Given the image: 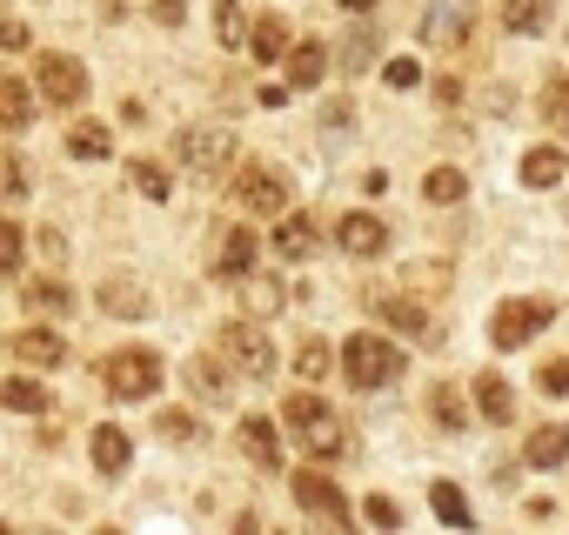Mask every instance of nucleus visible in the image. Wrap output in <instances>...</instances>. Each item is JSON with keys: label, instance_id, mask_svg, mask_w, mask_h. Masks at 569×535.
Wrapping results in <instances>:
<instances>
[{"label": "nucleus", "instance_id": "f257e3e1", "mask_svg": "<svg viewBox=\"0 0 569 535\" xmlns=\"http://www.w3.org/2000/svg\"><path fill=\"white\" fill-rule=\"evenodd\" d=\"M402 369H409V355H402L396 342H382L376 329L349 335V349H342V375H349V388H362V395H376V388L402 382Z\"/></svg>", "mask_w": 569, "mask_h": 535}, {"label": "nucleus", "instance_id": "f03ea898", "mask_svg": "<svg viewBox=\"0 0 569 535\" xmlns=\"http://www.w3.org/2000/svg\"><path fill=\"white\" fill-rule=\"evenodd\" d=\"M94 375H101V388H108L114 402H148V395L161 388V355L141 349V342H128V349H108Z\"/></svg>", "mask_w": 569, "mask_h": 535}, {"label": "nucleus", "instance_id": "7ed1b4c3", "mask_svg": "<svg viewBox=\"0 0 569 535\" xmlns=\"http://www.w3.org/2000/svg\"><path fill=\"white\" fill-rule=\"evenodd\" d=\"M234 161H241V148H234V134L214 128V121H194V128L174 134V168H188V174H201V181L228 174Z\"/></svg>", "mask_w": 569, "mask_h": 535}, {"label": "nucleus", "instance_id": "20e7f679", "mask_svg": "<svg viewBox=\"0 0 569 535\" xmlns=\"http://www.w3.org/2000/svg\"><path fill=\"white\" fill-rule=\"evenodd\" d=\"M214 355H221L241 382H268V375H274V342H268V329H254V315H234V322L214 335Z\"/></svg>", "mask_w": 569, "mask_h": 535}, {"label": "nucleus", "instance_id": "39448f33", "mask_svg": "<svg viewBox=\"0 0 569 535\" xmlns=\"http://www.w3.org/2000/svg\"><path fill=\"white\" fill-rule=\"evenodd\" d=\"M549 322H556V302L516 295V302H502V309L489 315V342H496V349H522V342H536Z\"/></svg>", "mask_w": 569, "mask_h": 535}, {"label": "nucleus", "instance_id": "423d86ee", "mask_svg": "<svg viewBox=\"0 0 569 535\" xmlns=\"http://www.w3.org/2000/svg\"><path fill=\"white\" fill-rule=\"evenodd\" d=\"M289 174L281 168H268V161H234V201L248 208V214H281L289 208Z\"/></svg>", "mask_w": 569, "mask_h": 535}, {"label": "nucleus", "instance_id": "0eeeda50", "mask_svg": "<svg viewBox=\"0 0 569 535\" xmlns=\"http://www.w3.org/2000/svg\"><path fill=\"white\" fill-rule=\"evenodd\" d=\"M34 88H41V101H54V108H81V101H88V68H81L74 54H41V61H34Z\"/></svg>", "mask_w": 569, "mask_h": 535}, {"label": "nucleus", "instance_id": "6e6552de", "mask_svg": "<svg viewBox=\"0 0 569 535\" xmlns=\"http://www.w3.org/2000/svg\"><path fill=\"white\" fill-rule=\"evenodd\" d=\"M289 488H296V502H302L309 515H322L329 528H342V522H349V502H342V488H336V482H329L316 462H309V468H296V482H289Z\"/></svg>", "mask_w": 569, "mask_h": 535}, {"label": "nucleus", "instance_id": "1a4fd4ad", "mask_svg": "<svg viewBox=\"0 0 569 535\" xmlns=\"http://www.w3.org/2000/svg\"><path fill=\"white\" fill-rule=\"evenodd\" d=\"M369 309H376V322L402 329L409 342H442V329L429 322V309H422L416 295H369Z\"/></svg>", "mask_w": 569, "mask_h": 535}, {"label": "nucleus", "instance_id": "9d476101", "mask_svg": "<svg viewBox=\"0 0 569 535\" xmlns=\"http://www.w3.org/2000/svg\"><path fill=\"white\" fill-rule=\"evenodd\" d=\"M268 248H274L281 261H309V254L322 248V221H316V214H289V208H281V221H274Z\"/></svg>", "mask_w": 569, "mask_h": 535}, {"label": "nucleus", "instance_id": "9b49d317", "mask_svg": "<svg viewBox=\"0 0 569 535\" xmlns=\"http://www.w3.org/2000/svg\"><path fill=\"white\" fill-rule=\"evenodd\" d=\"M336 241H342L356 261H376V254L389 248V221H376L369 208H356V214H342V221H336Z\"/></svg>", "mask_w": 569, "mask_h": 535}, {"label": "nucleus", "instance_id": "f8f14e48", "mask_svg": "<svg viewBox=\"0 0 569 535\" xmlns=\"http://www.w3.org/2000/svg\"><path fill=\"white\" fill-rule=\"evenodd\" d=\"M94 302H101L114 322H141V315L154 309V295H148V282H141V275H108Z\"/></svg>", "mask_w": 569, "mask_h": 535}, {"label": "nucleus", "instance_id": "ddd939ff", "mask_svg": "<svg viewBox=\"0 0 569 535\" xmlns=\"http://www.w3.org/2000/svg\"><path fill=\"white\" fill-rule=\"evenodd\" d=\"M254 261H261V234H254V228H228V234H221V254H214V275H221V282H241Z\"/></svg>", "mask_w": 569, "mask_h": 535}, {"label": "nucleus", "instance_id": "4468645a", "mask_svg": "<svg viewBox=\"0 0 569 535\" xmlns=\"http://www.w3.org/2000/svg\"><path fill=\"white\" fill-rule=\"evenodd\" d=\"M522 462H529V468H562V462H569V422H542V428L522 442Z\"/></svg>", "mask_w": 569, "mask_h": 535}, {"label": "nucleus", "instance_id": "2eb2a0df", "mask_svg": "<svg viewBox=\"0 0 569 535\" xmlns=\"http://www.w3.org/2000/svg\"><path fill=\"white\" fill-rule=\"evenodd\" d=\"M14 355H21L28 369H61V362H68V342H61L54 329H21V335H14Z\"/></svg>", "mask_w": 569, "mask_h": 535}, {"label": "nucleus", "instance_id": "dca6fc26", "mask_svg": "<svg viewBox=\"0 0 569 535\" xmlns=\"http://www.w3.org/2000/svg\"><path fill=\"white\" fill-rule=\"evenodd\" d=\"M476 415L496 422V428H509L516 422V388L502 375H476Z\"/></svg>", "mask_w": 569, "mask_h": 535}, {"label": "nucleus", "instance_id": "f3484780", "mask_svg": "<svg viewBox=\"0 0 569 535\" xmlns=\"http://www.w3.org/2000/svg\"><path fill=\"white\" fill-rule=\"evenodd\" d=\"M234 435H241V455H248V462H261V468H274V462H281V435H274V422H268V415H241V428H234Z\"/></svg>", "mask_w": 569, "mask_h": 535}, {"label": "nucleus", "instance_id": "a211bd4d", "mask_svg": "<svg viewBox=\"0 0 569 535\" xmlns=\"http://www.w3.org/2000/svg\"><path fill=\"white\" fill-rule=\"evenodd\" d=\"M21 128H34V94L0 68V134H21Z\"/></svg>", "mask_w": 569, "mask_h": 535}, {"label": "nucleus", "instance_id": "6ab92c4d", "mask_svg": "<svg viewBox=\"0 0 569 535\" xmlns=\"http://www.w3.org/2000/svg\"><path fill=\"white\" fill-rule=\"evenodd\" d=\"M281 61H289V88H296V94H302V88H322V74H329V48H322V41H302V48L281 54Z\"/></svg>", "mask_w": 569, "mask_h": 535}, {"label": "nucleus", "instance_id": "aec40b11", "mask_svg": "<svg viewBox=\"0 0 569 535\" xmlns=\"http://www.w3.org/2000/svg\"><path fill=\"white\" fill-rule=\"evenodd\" d=\"M88 455H94V468H101V475H121V468H128V455H134V442H128V428L101 422V428H94V442H88Z\"/></svg>", "mask_w": 569, "mask_h": 535}, {"label": "nucleus", "instance_id": "412c9836", "mask_svg": "<svg viewBox=\"0 0 569 535\" xmlns=\"http://www.w3.org/2000/svg\"><path fill=\"white\" fill-rule=\"evenodd\" d=\"M234 289H241V309H248V315H254V322H261V315H281V302H289V289H281V282H274V275H268V282H261V275H254V268H248V275H241V282H234Z\"/></svg>", "mask_w": 569, "mask_h": 535}, {"label": "nucleus", "instance_id": "4be33fe9", "mask_svg": "<svg viewBox=\"0 0 569 535\" xmlns=\"http://www.w3.org/2000/svg\"><path fill=\"white\" fill-rule=\"evenodd\" d=\"M234 382H241V375H234L221 355H194V362H188V388H194V395H214V402H221Z\"/></svg>", "mask_w": 569, "mask_h": 535}, {"label": "nucleus", "instance_id": "5701e85b", "mask_svg": "<svg viewBox=\"0 0 569 535\" xmlns=\"http://www.w3.org/2000/svg\"><path fill=\"white\" fill-rule=\"evenodd\" d=\"M48 402H54L48 382H28V375H8V382H0V408H14V415H41Z\"/></svg>", "mask_w": 569, "mask_h": 535}, {"label": "nucleus", "instance_id": "b1692460", "mask_svg": "<svg viewBox=\"0 0 569 535\" xmlns=\"http://www.w3.org/2000/svg\"><path fill=\"white\" fill-rule=\"evenodd\" d=\"M376 54H382V34H369V28L356 21V34H349V41H342L329 61H336L342 74H362V68H376Z\"/></svg>", "mask_w": 569, "mask_h": 535}, {"label": "nucleus", "instance_id": "393cba45", "mask_svg": "<svg viewBox=\"0 0 569 535\" xmlns=\"http://www.w3.org/2000/svg\"><path fill=\"white\" fill-rule=\"evenodd\" d=\"M569 174V154L562 148H529L522 154V188H556Z\"/></svg>", "mask_w": 569, "mask_h": 535}, {"label": "nucleus", "instance_id": "a878e982", "mask_svg": "<svg viewBox=\"0 0 569 535\" xmlns=\"http://www.w3.org/2000/svg\"><path fill=\"white\" fill-rule=\"evenodd\" d=\"M549 21H556V0H509V8H502L509 34H542Z\"/></svg>", "mask_w": 569, "mask_h": 535}, {"label": "nucleus", "instance_id": "bb28decb", "mask_svg": "<svg viewBox=\"0 0 569 535\" xmlns=\"http://www.w3.org/2000/svg\"><path fill=\"white\" fill-rule=\"evenodd\" d=\"M28 309H34V315H68V309H74V289H68L61 275H34V282H28Z\"/></svg>", "mask_w": 569, "mask_h": 535}, {"label": "nucleus", "instance_id": "cd10ccee", "mask_svg": "<svg viewBox=\"0 0 569 535\" xmlns=\"http://www.w3.org/2000/svg\"><path fill=\"white\" fill-rule=\"evenodd\" d=\"M248 48H254V61H281V54H289V21H281V14H261V21L248 28Z\"/></svg>", "mask_w": 569, "mask_h": 535}, {"label": "nucleus", "instance_id": "c85d7f7f", "mask_svg": "<svg viewBox=\"0 0 569 535\" xmlns=\"http://www.w3.org/2000/svg\"><path fill=\"white\" fill-rule=\"evenodd\" d=\"M108 148H114V134H108L101 121H74V128H68V154H74V161H108Z\"/></svg>", "mask_w": 569, "mask_h": 535}, {"label": "nucleus", "instance_id": "c756f323", "mask_svg": "<svg viewBox=\"0 0 569 535\" xmlns=\"http://www.w3.org/2000/svg\"><path fill=\"white\" fill-rule=\"evenodd\" d=\"M462 194H469V174H462V168H429V174H422V201L456 208Z\"/></svg>", "mask_w": 569, "mask_h": 535}, {"label": "nucleus", "instance_id": "7c9ffc66", "mask_svg": "<svg viewBox=\"0 0 569 535\" xmlns=\"http://www.w3.org/2000/svg\"><path fill=\"white\" fill-rule=\"evenodd\" d=\"M429 415L442 422V435H462V428H469V408H462L456 382H436V388H429Z\"/></svg>", "mask_w": 569, "mask_h": 535}, {"label": "nucleus", "instance_id": "2f4dec72", "mask_svg": "<svg viewBox=\"0 0 569 535\" xmlns=\"http://www.w3.org/2000/svg\"><path fill=\"white\" fill-rule=\"evenodd\" d=\"M128 181H134V188H141L148 201H168V194H174V174H168V168H161L154 154H141V161H128Z\"/></svg>", "mask_w": 569, "mask_h": 535}, {"label": "nucleus", "instance_id": "473e14b6", "mask_svg": "<svg viewBox=\"0 0 569 535\" xmlns=\"http://www.w3.org/2000/svg\"><path fill=\"white\" fill-rule=\"evenodd\" d=\"M281 422H289V428H316V422H329V402L316 388H296L289 402H281Z\"/></svg>", "mask_w": 569, "mask_h": 535}, {"label": "nucleus", "instance_id": "72a5a7b5", "mask_svg": "<svg viewBox=\"0 0 569 535\" xmlns=\"http://www.w3.org/2000/svg\"><path fill=\"white\" fill-rule=\"evenodd\" d=\"M429 508H436L449 528H469V522H476V515H469V495H462L456 482H436V488H429Z\"/></svg>", "mask_w": 569, "mask_h": 535}, {"label": "nucleus", "instance_id": "f704fd0d", "mask_svg": "<svg viewBox=\"0 0 569 535\" xmlns=\"http://www.w3.org/2000/svg\"><path fill=\"white\" fill-rule=\"evenodd\" d=\"M21 261H28V234H21V221L0 214V275H21Z\"/></svg>", "mask_w": 569, "mask_h": 535}, {"label": "nucleus", "instance_id": "c9c22d12", "mask_svg": "<svg viewBox=\"0 0 569 535\" xmlns=\"http://www.w3.org/2000/svg\"><path fill=\"white\" fill-rule=\"evenodd\" d=\"M329 369H336V355H329V342H322V335H309V342L296 349V375H302V382H322Z\"/></svg>", "mask_w": 569, "mask_h": 535}, {"label": "nucleus", "instance_id": "e433bc0d", "mask_svg": "<svg viewBox=\"0 0 569 535\" xmlns=\"http://www.w3.org/2000/svg\"><path fill=\"white\" fill-rule=\"evenodd\" d=\"M536 114H542L549 128H562V134H569V74H556V81L542 88V101H536Z\"/></svg>", "mask_w": 569, "mask_h": 535}, {"label": "nucleus", "instance_id": "4c0bfd02", "mask_svg": "<svg viewBox=\"0 0 569 535\" xmlns=\"http://www.w3.org/2000/svg\"><path fill=\"white\" fill-rule=\"evenodd\" d=\"M214 41L221 48H241L248 41V14L234 8V0H214Z\"/></svg>", "mask_w": 569, "mask_h": 535}, {"label": "nucleus", "instance_id": "58836bf2", "mask_svg": "<svg viewBox=\"0 0 569 535\" xmlns=\"http://www.w3.org/2000/svg\"><path fill=\"white\" fill-rule=\"evenodd\" d=\"M302 442H309V455H316V462H336V455L349 448V442H342V428H336V415H329V422H316Z\"/></svg>", "mask_w": 569, "mask_h": 535}, {"label": "nucleus", "instance_id": "ea45409f", "mask_svg": "<svg viewBox=\"0 0 569 535\" xmlns=\"http://www.w3.org/2000/svg\"><path fill=\"white\" fill-rule=\"evenodd\" d=\"M21 194H28V161L0 154V201H21Z\"/></svg>", "mask_w": 569, "mask_h": 535}, {"label": "nucleus", "instance_id": "a19ab883", "mask_svg": "<svg viewBox=\"0 0 569 535\" xmlns=\"http://www.w3.org/2000/svg\"><path fill=\"white\" fill-rule=\"evenodd\" d=\"M154 435H161V442H194V415H188V408H168V415L154 422Z\"/></svg>", "mask_w": 569, "mask_h": 535}, {"label": "nucleus", "instance_id": "79ce46f5", "mask_svg": "<svg viewBox=\"0 0 569 535\" xmlns=\"http://www.w3.org/2000/svg\"><path fill=\"white\" fill-rule=\"evenodd\" d=\"M362 515H369L376 528H402V508H396L389 495H369V502H362Z\"/></svg>", "mask_w": 569, "mask_h": 535}, {"label": "nucleus", "instance_id": "37998d69", "mask_svg": "<svg viewBox=\"0 0 569 535\" xmlns=\"http://www.w3.org/2000/svg\"><path fill=\"white\" fill-rule=\"evenodd\" d=\"M536 388L542 395H569V362H542L536 369Z\"/></svg>", "mask_w": 569, "mask_h": 535}, {"label": "nucleus", "instance_id": "c03bdc74", "mask_svg": "<svg viewBox=\"0 0 569 535\" xmlns=\"http://www.w3.org/2000/svg\"><path fill=\"white\" fill-rule=\"evenodd\" d=\"M148 14H154L161 28H181V21H188V0H148Z\"/></svg>", "mask_w": 569, "mask_h": 535}, {"label": "nucleus", "instance_id": "a18cd8bd", "mask_svg": "<svg viewBox=\"0 0 569 535\" xmlns=\"http://www.w3.org/2000/svg\"><path fill=\"white\" fill-rule=\"evenodd\" d=\"M34 34H28V21H0V48H8V54H21Z\"/></svg>", "mask_w": 569, "mask_h": 535}, {"label": "nucleus", "instance_id": "49530a36", "mask_svg": "<svg viewBox=\"0 0 569 535\" xmlns=\"http://www.w3.org/2000/svg\"><path fill=\"white\" fill-rule=\"evenodd\" d=\"M416 81H422L416 61H389V88H416Z\"/></svg>", "mask_w": 569, "mask_h": 535}, {"label": "nucleus", "instance_id": "de8ad7c7", "mask_svg": "<svg viewBox=\"0 0 569 535\" xmlns=\"http://www.w3.org/2000/svg\"><path fill=\"white\" fill-rule=\"evenodd\" d=\"M376 8H382V0H342V14H349V21H369Z\"/></svg>", "mask_w": 569, "mask_h": 535}, {"label": "nucleus", "instance_id": "09e8293b", "mask_svg": "<svg viewBox=\"0 0 569 535\" xmlns=\"http://www.w3.org/2000/svg\"><path fill=\"white\" fill-rule=\"evenodd\" d=\"M0 8H8V0H0Z\"/></svg>", "mask_w": 569, "mask_h": 535}]
</instances>
